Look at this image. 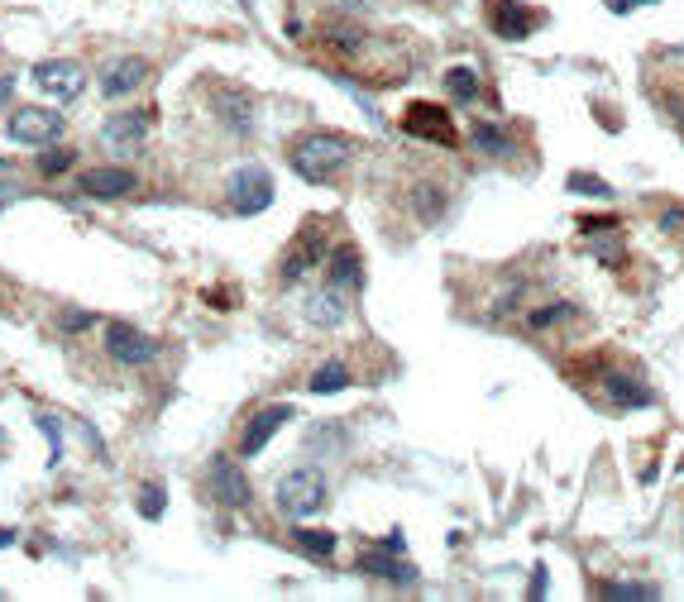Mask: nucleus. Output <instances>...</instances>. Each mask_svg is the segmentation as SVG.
Masks as SVG:
<instances>
[{"label":"nucleus","mask_w":684,"mask_h":602,"mask_svg":"<svg viewBox=\"0 0 684 602\" xmlns=\"http://www.w3.org/2000/svg\"><path fill=\"white\" fill-rule=\"evenodd\" d=\"M354 144L345 134H302L292 149H287V163L302 182H331L340 172L350 168Z\"/></svg>","instance_id":"obj_1"},{"label":"nucleus","mask_w":684,"mask_h":602,"mask_svg":"<svg viewBox=\"0 0 684 602\" xmlns=\"http://www.w3.org/2000/svg\"><path fill=\"white\" fill-rule=\"evenodd\" d=\"M321 507H326V478H321V469L283 473V483H278V512L292 516V521H307Z\"/></svg>","instance_id":"obj_2"},{"label":"nucleus","mask_w":684,"mask_h":602,"mask_svg":"<svg viewBox=\"0 0 684 602\" xmlns=\"http://www.w3.org/2000/svg\"><path fill=\"white\" fill-rule=\"evenodd\" d=\"M230 211L235 215H264L273 206V172L259 168V163H244V168L230 172Z\"/></svg>","instance_id":"obj_3"},{"label":"nucleus","mask_w":684,"mask_h":602,"mask_svg":"<svg viewBox=\"0 0 684 602\" xmlns=\"http://www.w3.org/2000/svg\"><path fill=\"white\" fill-rule=\"evenodd\" d=\"M402 134L426 139V144H441V149H455V144H460V129L450 120V110L436 106V101H412V106L402 110Z\"/></svg>","instance_id":"obj_4"},{"label":"nucleus","mask_w":684,"mask_h":602,"mask_svg":"<svg viewBox=\"0 0 684 602\" xmlns=\"http://www.w3.org/2000/svg\"><path fill=\"white\" fill-rule=\"evenodd\" d=\"M63 129H67V120L58 115V110L20 106L15 115H10L5 134H10L15 144H24V149H48V144H58V134H63Z\"/></svg>","instance_id":"obj_5"},{"label":"nucleus","mask_w":684,"mask_h":602,"mask_svg":"<svg viewBox=\"0 0 684 602\" xmlns=\"http://www.w3.org/2000/svg\"><path fill=\"white\" fill-rule=\"evenodd\" d=\"M484 15H488V29H493L503 43H522L546 24V15L531 10V5H522V0H488Z\"/></svg>","instance_id":"obj_6"},{"label":"nucleus","mask_w":684,"mask_h":602,"mask_svg":"<svg viewBox=\"0 0 684 602\" xmlns=\"http://www.w3.org/2000/svg\"><path fill=\"white\" fill-rule=\"evenodd\" d=\"M206 488H211V497H216L221 507H230V512H244V507L254 502V488H249L244 469L230 459V454H216V459H211V469H206Z\"/></svg>","instance_id":"obj_7"},{"label":"nucleus","mask_w":684,"mask_h":602,"mask_svg":"<svg viewBox=\"0 0 684 602\" xmlns=\"http://www.w3.org/2000/svg\"><path fill=\"white\" fill-rule=\"evenodd\" d=\"M106 354L125 368H149L158 359V340L154 335H144L139 325L115 321V325H106Z\"/></svg>","instance_id":"obj_8"},{"label":"nucleus","mask_w":684,"mask_h":602,"mask_svg":"<svg viewBox=\"0 0 684 602\" xmlns=\"http://www.w3.org/2000/svg\"><path fill=\"white\" fill-rule=\"evenodd\" d=\"M34 82L44 96H58V101H77L87 91V67L77 58H48V63L34 67Z\"/></svg>","instance_id":"obj_9"},{"label":"nucleus","mask_w":684,"mask_h":602,"mask_svg":"<svg viewBox=\"0 0 684 602\" xmlns=\"http://www.w3.org/2000/svg\"><path fill=\"white\" fill-rule=\"evenodd\" d=\"M354 569H359V574H369V579L402 583V588H412V583L421 579L417 564H412V559H402V536L393 540V555H388V545H378V550H364V555L354 559Z\"/></svg>","instance_id":"obj_10"},{"label":"nucleus","mask_w":684,"mask_h":602,"mask_svg":"<svg viewBox=\"0 0 684 602\" xmlns=\"http://www.w3.org/2000/svg\"><path fill=\"white\" fill-rule=\"evenodd\" d=\"M149 129H154V110H125V115L106 120L101 139H106L115 153H130V149H144Z\"/></svg>","instance_id":"obj_11"},{"label":"nucleus","mask_w":684,"mask_h":602,"mask_svg":"<svg viewBox=\"0 0 684 602\" xmlns=\"http://www.w3.org/2000/svg\"><path fill=\"white\" fill-rule=\"evenodd\" d=\"M287 421H292V407H287V402H278V407H264L259 416H254V421H249V426H244V435H240V454H244V459L264 454V445L287 426Z\"/></svg>","instance_id":"obj_12"},{"label":"nucleus","mask_w":684,"mask_h":602,"mask_svg":"<svg viewBox=\"0 0 684 602\" xmlns=\"http://www.w3.org/2000/svg\"><path fill=\"white\" fill-rule=\"evenodd\" d=\"M302 316H307L311 325H321V330H335V325H345V316H350V301H345V292H335V287H311L307 301H302Z\"/></svg>","instance_id":"obj_13"},{"label":"nucleus","mask_w":684,"mask_h":602,"mask_svg":"<svg viewBox=\"0 0 684 602\" xmlns=\"http://www.w3.org/2000/svg\"><path fill=\"white\" fill-rule=\"evenodd\" d=\"M82 182V192L87 196H96V201H115V196H125V192H134L139 187V172H130V168H91V172H82L77 177Z\"/></svg>","instance_id":"obj_14"},{"label":"nucleus","mask_w":684,"mask_h":602,"mask_svg":"<svg viewBox=\"0 0 684 602\" xmlns=\"http://www.w3.org/2000/svg\"><path fill=\"white\" fill-rule=\"evenodd\" d=\"M149 82V63L144 58H115L106 72H101V96L106 101H120V96H130L134 86Z\"/></svg>","instance_id":"obj_15"},{"label":"nucleus","mask_w":684,"mask_h":602,"mask_svg":"<svg viewBox=\"0 0 684 602\" xmlns=\"http://www.w3.org/2000/svg\"><path fill=\"white\" fill-rule=\"evenodd\" d=\"M603 397L622 411H646L656 407V397H651V387L632 378V373H603Z\"/></svg>","instance_id":"obj_16"},{"label":"nucleus","mask_w":684,"mask_h":602,"mask_svg":"<svg viewBox=\"0 0 684 602\" xmlns=\"http://www.w3.org/2000/svg\"><path fill=\"white\" fill-rule=\"evenodd\" d=\"M359 282H364V268H359L354 244H335L331 254H326V287L350 297V292H359Z\"/></svg>","instance_id":"obj_17"},{"label":"nucleus","mask_w":684,"mask_h":602,"mask_svg":"<svg viewBox=\"0 0 684 602\" xmlns=\"http://www.w3.org/2000/svg\"><path fill=\"white\" fill-rule=\"evenodd\" d=\"M316 263H321V239L311 235V239H302V244H292V254H287L283 268H278V278H283V287H297Z\"/></svg>","instance_id":"obj_18"},{"label":"nucleus","mask_w":684,"mask_h":602,"mask_svg":"<svg viewBox=\"0 0 684 602\" xmlns=\"http://www.w3.org/2000/svg\"><path fill=\"white\" fill-rule=\"evenodd\" d=\"M211 106H216V115H221V125L230 129V134H254V101L249 96H211Z\"/></svg>","instance_id":"obj_19"},{"label":"nucleus","mask_w":684,"mask_h":602,"mask_svg":"<svg viewBox=\"0 0 684 602\" xmlns=\"http://www.w3.org/2000/svg\"><path fill=\"white\" fill-rule=\"evenodd\" d=\"M345 387H350V364H340V359H326L311 373V392L316 397H331V392H345Z\"/></svg>","instance_id":"obj_20"},{"label":"nucleus","mask_w":684,"mask_h":602,"mask_svg":"<svg viewBox=\"0 0 684 602\" xmlns=\"http://www.w3.org/2000/svg\"><path fill=\"white\" fill-rule=\"evenodd\" d=\"M445 91H450L460 106H474V101L484 96V82H479V72H469V67H450V72H445Z\"/></svg>","instance_id":"obj_21"},{"label":"nucleus","mask_w":684,"mask_h":602,"mask_svg":"<svg viewBox=\"0 0 684 602\" xmlns=\"http://www.w3.org/2000/svg\"><path fill=\"white\" fill-rule=\"evenodd\" d=\"M469 144H474L479 153H488V158H508L512 153L508 129H498V125H474L469 129Z\"/></svg>","instance_id":"obj_22"},{"label":"nucleus","mask_w":684,"mask_h":602,"mask_svg":"<svg viewBox=\"0 0 684 602\" xmlns=\"http://www.w3.org/2000/svg\"><path fill=\"white\" fill-rule=\"evenodd\" d=\"M598 598H608V602H656L661 598V588L656 583H622V579H613V583H603V593Z\"/></svg>","instance_id":"obj_23"},{"label":"nucleus","mask_w":684,"mask_h":602,"mask_svg":"<svg viewBox=\"0 0 684 602\" xmlns=\"http://www.w3.org/2000/svg\"><path fill=\"white\" fill-rule=\"evenodd\" d=\"M297 550H307L311 559H321V564H326V559L335 555V545H340V540L331 536V531H311V526H297Z\"/></svg>","instance_id":"obj_24"},{"label":"nucleus","mask_w":684,"mask_h":602,"mask_svg":"<svg viewBox=\"0 0 684 602\" xmlns=\"http://www.w3.org/2000/svg\"><path fill=\"white\" fill-rule=\"evenodd\" d=\"M565 187H570L574 196H594V201H613V187H608L603 177H594V172H570V177H565Z\"/></svg>","instance_id":"obj_25"},{"label":"nucleus","mask_w":684,"mask_h":602,"mask_svg":"<svg viewBox=\"0 0 684 602\" xmlns=\"http://www.w3.org/2000/svg\"><path fill=\"white\" fill-rule=\"evenodd\" d=\"M579 311H574V301H551V306H536L527 321H531V330H551L555 321H574Z\"/></svg>","instance_id":"obj_26"},{"label":"nucleus","mask_w":684,"mask_h":602,"mask_svg":"<svg viewBox=\"0 0 684 602\" xmlns=\"http://www.w3.org/2000/svg\"><path fill=\"white\" fill-rule=\"evenodd\" d=\"M72 163H77V153H72V149H58V144L39 149V172H44V177H63Z\"/></svg>","instance_id":"obj_27"},{"label":"nucleus","mask_w":684,"mask_h":602,"mask_svg":"<svg viewBox=\"0 0 684 602\" xmlns=\"http://www.w3.org/2000/svg\"><path fill=\"white\" fill-rule=\"evenodd\" d=\"M163 507H168V488H163V483H144V488H139V516L158 521Z\"/></svg>","instance_id":"obj_28"},{"label":"nucleus","mask_w":684,"mask_h":602,"mask_svg":"<svg viewBox=\"0 0 684 602\" xmlns=\"http://www.w3.org/2000/svg\"><path fill=\"white\" fill-rule=\"evenodd\" d=\"M441 201L445 196L436 192V187H417V206H421V220H436V215H441Z\"/></svg>","instance_id":"obj_29"},{"label":"nucleus","mask_w":684,"mask_h":602,"mask_svg":"<svg viewBox=\"0 0 684 602\" xmlns=\"http://www.w3.org/2000/svg\"><path fill=\"white\" fill-rule=\"evenodd\" d=\"M87 325H96V316H91V311H67V316H63V330H72V335H77V330H87Z\"/></svg>","instance_id":"obj_30"},{"label":"nucleus","mask_w":684,"mask_h":602,"mask_svg":"<svg viewBox=\"0 0 684 602\" xmlns=\"http://www.w3.org/2000/svg\"><path fill=\"white\" fill-rule=\"evenodd\" d=\"M603 5H608L613 15H632L637 5H656V0H603Z\"/></svg>","instance_id":"obj_31"},{"label":"nucleus","mask_w":684,"mask_h":602,"mask_svg":"<svg viewBox=\"0 0 684 602\" xmlns=\"http://www.w3.org/2000/svg\"><path fill=\"white\" fill-rule=\"evenodd\" d=\"M546 588H551L546 569H536V574H531V593H527V598H546Z\"/></svg>","instance_id":"obj_32"},{"label":"nucleus","mask_w":684,"mask_h":602,"mask_svg":"<svg viewBox=\"0 0 684 602\" xmlns=\"http://www.w3.org/2000/svg\"><path fill=\"white\" fill-rule=\"evenodd\" d=\"M10 91H15V82H10V77H5V82H0V106H5V101H10Z\"/></svg>","instance_id":"obj_33"},{"label":"nucleus","mask_w":684,"mask_h":602,"mask_svg":"<svg viewBox=\"0 0 684 602\" xmlns=\"http://www.w3.org/2000/svg\"><path fill=\"white\" fill-rule=\"evenodd\" d=\"M5 545H15V531H10V526L0 531V550H5Z\"/></svg>","instance_id":"obj_34"},{"label":"nucleus","mask_w":684,"mask_h":602,"mask_svg":"<svg viewBox=\"0 0 684 602\" xmlns=\"http://www.w3.org/2000/svg\"><path fill=\"white\" fill-rule=\"evenodd\" d=\"M0 450H5V430H0Z\"/></svg>","instance_id":"obj_35"}]
</instances>
